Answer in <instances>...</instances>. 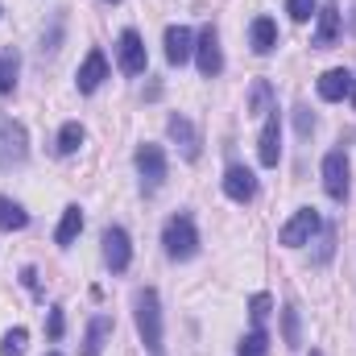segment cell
<instances>
[{
    "label": "cell",
    "mask_w": 356,
    "mask_h": 356,
    "mask_svg": "<svg viewBox=\"0 0 356 356\" xmlns=\"http://www.w3.org/2000/svg\"><path fill=\"white\" fill-rule=\"evenodd\" d=\"M137 170H141V186L154 195L166 182V149L162 145H137Z\"/></svg>",
    "instance_id": "6"
},
{
    "label": "cell",
    "mask_w": 356,
    "mask_h": 356,
    "mask_svg": "<svg viewBox=\"0 0 356 356\" xmlns=\"http://www.w3.org/2000/svg\"><path fill=\"white\" fill-rule=\"evenodd\" d=\"M269 99H273L269 83H266V79H257L253 91H249V112H253V116H257V112H273V108H269Z\"/></svg>",
    "instance_id": "25"
},
{
    "label": "cell",
    "mask_w": 356,
    "mask_h": 356,
    "mask_svg": "<svg viewBox=\"0 0 356 356\" xmlns=\"http://www.w3.org/2000/svg\"><path fill=\"white\" fill-rule=\"evenodd\" d=\"M336 38H340V8L336 4H323L319 25H315V46L327 50V46H336Z\"/></svg>",
    "instance_id": "16"
},
{
    "label": "cell",
    "mask_w": 356,
    "mask_h": 356,
    "mask_svg": "<svg viewBox=\"0 0 356 356\" xmlns=\"http://www.w3.org/2000/svg\"><path fill=\"white\" fill-rule=\"evenodd\" d=\"M104 4H120V0H104Z\"/></svg>",
    "instance_id": "33"
},
{
    "label": "cell",
    "mask_w": 356,
    "mask_h": 356,
    "mask_svg": "<svg viewBox=\"0 0 356 356\" xmlns=\"http://www.w3.org/2000/svg\"><path fill=\"white\" fill-rule=\"evenodd\" d=\"M25 224H29V211H25L17 199L0 195V232H21Z\"/></svg>",
    "instance_id": "18"
},
{
    "label": "cell",
    "mask_w": 356,
    "mask_h": 356,
    "mask_svg": "<svg viewBox=\"0 0 356 356\" xmlns=\"http://www.w3.org/2000/svg\"><path fill=\"white\" fill-rule=\"evenodd\" d=\"M191 54H195L191 29H186V25H170V29H166V63H170V67H182Z\"/></svg>",
    "instance_id": "14"
},
{
    "label": "cell",
    "mask_w": 356,
    "mask_h": 356,
    "mask_svg": "<svg viewBox=\"0 0 356 356\" xmlns=\"http://www.w3.org/2000/svg\"><path fill=\"white\" fill-rule=\"evenodd\" d=\"M21 282H25L29 290H38V273H33V269H21Z\"/></svg>",
    "instance_id": "31"
},
{
    "label": "cell",
    "mask_w": 356,
    "mask_h": 356,
    "mask_svg": "<svg viewBox=\"0 0 356 356\" xmlns=\"http://www.w3.org/2000/svg\"><path fill=\"white\" fill-rule=\"evenodd\" d=\"M311 356H323V353H319V348H315V353H311Z\"/></svg>",
    "instance_id": "34"
},
{
    "label": "cell",
    "mask_w": 356,
    "mask_h": 356,
    "mask_svg": "<svg viewBox=\"0 0 356 356\" xmlns=\"http://www.w3.org/2000/svg\"><path fill=\"white\" fill-rule=\"evenodd\" d=\"M195 63H199V75H203V79H216V75L224 71V54H220V33H216V25H203V29H199Z\"/></svg>",
    "instance_id": "5"
},
{
    "label": "cell",
    "mask_w": 356,
    "mask_h": 356,
    "mask_svg": "<svg viewBox=\"0 0 356 356\" xmlns=\"http://www.w3.org/2000/svg\"><path fill=\"white\" fill-rule=\"evenodd\" d=\"M25 344H29V332L25 327H13L0 340V356H25Z\"/></svg>",
    "instance_id": "23"
},
{
    "label": "cell",
    "mask_w": 356,
    "mask_h": 356,
    "mask_svg": "<svg viewBox=\"0 0 356 356\" xmlns=\"http://www.w3.org/2000/svg\"><path fill=\"white\" fill-rule=\"evenodd\" d=\"M269 311H273V298H269V294H253V298H249V315H253V323H257V327L266 323Z\"/></svg>",
    "instance_id": "27"
},
{
    "label": "cell",
    "mask_w": 356,
    "mask_h": 356,
    "mask_svg": "<svg viewBox=\"0 0 356 356\" xmlns=\"http://www.w3.org/2000/svg\"><path fill=\"white\" fill-rule=\"evenodd\" d=\"M112 336V319L108 315H95L88 323V340H83V356H104V344Z\"/></svg>",
    "instance_id": "17"
},
{
    "label": "cell",
    "mask_w": 356,
    "mask_h": 356,
    "mask_svg": "<svg viewBox=\"0 0 356 356\" xmlns=\"http://www.w3.org/2000/svg\"><path fill=\"white\" fill-rule=\"evenodd\" d=\"M236 356H269V336L261 332V327H253V332H249V336L241 340Z\"/></svg>",
    "instance_id": "22"
},
{
    "label": "cell",
    "mask_w": 356,
    "mask_h": 356,
    "mask_svg": "<svg viewBox=\"0 0 356 356\" xmlns=\"http://www.w3.org/2000/svg\"><path fill=\"white\" fill-rule=\"evenodd\" d=\"M323 228V220H319V211L315 207H298L290 220H286V228L277 232V241L286 245V249H298V245H307L315 232Z\"/></svg>",
    "instance_id": "4"
},
{
    "label": "cell",
    "mask_w": 356,
    "mask_h": 356,
    "mask_svg": "<svg viewBox=\"0 0 356 356\" xmlns=\"http://www.w3.org/2000/svg\"><path fill=\"white\" fill-rule=\"evenodd\" d=\"M348 95H353V108H356V75H353V91H348Z\"/></svg>",
    "instance_id": "32"
},
{
    "label": "cell",
    "mask_w": 356,
    "mask_h": 356,
    "mask_svg": "<svg viewBox=\"0 0 356 356\" xmlns=\"http://www.w3.org/2000/svg\"><path fill=\"white\" fill-rule=\"evenodd\" d=\"M108 79V58H104V50H88V58L79 63V75H75V88L91 95V91H99V83Z\"/></svg>",
    "instance_id": "12"
},
{
    "label": "cell",
    "mask_w": 356,
    "mask_h": 356,
    "mask_svg": "<svg viewBox=\"0 0 356 356\" xmlns=\"http://www.w3.org/2000/svg\"><path fill=\"white\" fill-rule=\"evenodd\" d=\"M294 120H298V133H302V137H311V133H315V116H311L307 108H294Z\"/></svg>",
    "instance_id": "30"
},
{
    "label": "cell",
    "mask_w": 356,
    "mask_h": 356,
    "mask_svg": "<svg viewBox=\"0 0 356 356\" xmlns=\"http://www.w3.org/2000/svg\"><path fill=\"white\" fill-rule=\"evenodd\" d=\"M282 336H286L290 348L302 344V336H298V311H294V307H282Z\"/></svg>",
    "instance_id": "26"
},
{
    "label": "cell",
    "mask_w": 356,
    "mask_h": 356,
    "mask_svg": "<svg viewBox=\"0 0 356 356\" xmlns=\"http://www.w3.org/2000/svg\"><path fill=\"white\" fill-rule=\"evenodd\" d=\"M116 63H120V71L124 75H141L145 71V46H141V33L137 29H124L120 38H116Z\"/></svg>",
    "instance_id": "8"
},
{
    "label": "cell",
    "mask_w": 356,
    "mask_h": 356,
    "mask_svg": "<svg viewBox=\"0 0 356 356\" xmlns=\"http://www.w3.org/2000/svg\"><path fill=\"white\" fill-rule=\"evenodd\" d=\"M286 13H290L294 21H311V13H315V0H286Z\"/></svg>",
    "instance_id": "29"
},
{
    "label": "cell",
    "mask_w": 356,
    "mask_h": 356,
    "mask_svg": "<svg viewBox=\"0 0 356 356\" xmlns=\"http://www.w3.org/2000/svg\"><path fill=\"white\" fill-rule=\"evenodd\" d=\"M348 91H353V75H348L344 67H332V71H323V75H319V99L336 104V99H344Z\"/></svg>",
    "instance_id": "15"
},
{
    "label": "cell",
    "mask_w": 356,
    "mask_h": 356,
    "mask_svg": "<svg viewBox=\"0 0 356 356\" xmlns=\"http://www.w3.org/2000/svg\"><path fill=\"white\" fill-rule=\"evenodd\" d=\"M25 158H29V133H25V124H17L13 116H0V170L25 166Z\"/></svg>",
    "instance_id": "3"
},
{
    "label": "cell",
    "mask_w": 356,
    "mask_h": 356,
    "mask_svg": "<svg viewBox=\"0 0 356 356\" xmlns=\"http://www.w3.org/2000/svg\"><path fill=\"white\" fill-rule=\"evenodd\" d=\"M83 141H88V133H83V124H79V120H67V124L58 129V154H75Z\"/></svg>",
    "instance_id": "21"
},
{
    "label": "cell",
    "mask_w": 356,
    "mask_h": 356,
    "mask_svg": "<svg viewBox=\"0 0 356 356\" xmlns=\"http://www.w3.org/2000/svg\"><path fill=\"white\" fill-rule=\"evenodd\" d=\"M348 158H344V149H332L327 158H323V191L336 199V203H344L348 199Z\"/></svg>",
    "instance_id": "7"
},
{
    "label": "cell",
    "mask_w": 356,
    "mask_h": 356,
    "mask_svg": "<svg viewBox=\"0 0 356 356\" xmlns=\"http://www.w3.org/2000/svg\"><path fill=\"white\" fill-rule=\"evenodd\" d=\"M249 42H253L257 54H269V50L277 46V25H273L269 17H257V21L249 25Z\"/></svg>",
    "instance_id": "19"
},
{
    "label": "cell",
    "mask_w": 356,
    "mask_h": 356,
    "mask_svg": "<svg viewBox=\"0 0 356 356\" xmlns=\"http://www.w3.org/2000/svg\"><path fill=\"white\" fill-rule=\"evenodd\" d=\"M17 88V54H0V95H13Z\"/></svg>",
    "instance_id": "24"
},
{
    "label": "cell",
    "mask_w": 356,
    "mask_h": 356,
    "mask_svg": "<svg viewBox=\"0 0 356 356\" xmlns=\"http://www.w3.org/2000/svg\"><path fill=\"white\" fill-rule=\"evenodd\" d=\"M224 195H228L232 203H249V199L257 195V175H253L249 166H228V170H224Z\"/></svg>",
    "instance_id": "11"
},
{
    "label": "cell",
    "mask_w": 356,
    "mask_h": 356,
    "mask_svg": "<svg viewBox=\"0 0 356 356\" xmlns=\"http://www.w3.org/2000/svg\"><path fill=\"white\" fill-rule=\"evenodd\" d=\"M162 245H166V257H170V261H191V257L199 253V232H195V220H191L186 211H178V216L166 220Z\"/></svg>",
    "instance_id": "1"
},
{
    "label": "cell",
    "mask_w": 356,
    "mask_h": 356,
    "mask_svg": "<svg viewBox=\"0 0 356 356\" xmlns=\"http://www.w3.org/2000/svg\"><path fill=\"white\" fill-rule=\"evenodd\" d=\"M257 158H261V166H277L282 162V116H277V108L266 116V124H261V137H257Z\"/></svg>",
    "instance_id": "10"
},
{
    "label": "cell",
    "mask_w": 356,
    "mask_h": 356,
    "mask_svg": "<svg viewBox=\"0 0 356 356\" xmlns=\"http://www.w3.org/2000/svg\"><path fill=\"white\" fill-rule=\"evenodd\" d=\"M137 332L149 353L162 356V302H158V290H149V286L137 294Z\"/></svg>",
    "instance_id": "2"
},
{
    "label": "cell",
    "mask_w": 356,
    "mask_h": 356,
    "mask_svg": "<svg viewBox=\"0 0 356 356\" xmlns=\"http://www.w3.org/2000/svg\"><path fill=\"white\" fill-rule=\"evenodd\" d=\"M166 133H170V141L182 149V158H186V162H195V158H199V133H195V124H191L186 116H178V112H175V116L166 120Z\"/></svg>",
    "instance_id": "13"
},
{
    "label": "cell",
    "mask_w": 356,
    "mask_h": 356,
    "mask_svg": "<svg viewBox=\"0 0 356 356\" xmlns=\"http://www.w3.org/2000/svg\"><path fill=\"white\" fill-rule=\"evenodd\" d=\"M46 332H50V340H63V332H67L63 307H50V315H46Z\"/></svg>",
    "instance_id": "28"
},
{
    "label": "cell",
    "mask_w": 356,
    "mask_h": 356,
    "mask_svg": "<svg viewBox=\"0 0 356 356\" xmlns=\"http://www.w3.org/2000/svg\"><path fill=\"white\" fill-rule=\"evenodd\" d=\"M46 356H63V353H46Z\"/></svg>",
    "instance_id": "35"
},
{
    "label": "cell",
    "mask_w": 356,
    "mask_h": 356,
    "mask_svg": "<svg viewBox=\"0 0 356 356\" xmlns=\"http://www.w3.org/2000/svg\"><path fill=\"white\" fill-rule=\"evenodd\" d=\"M104 261H108V269H112V273H124V269H129V261H133L129 232H124V228H116V224L104 232Z\"/></svg>",
    "instance_id": "9"
},
{
    "label": "cell",
    "mask_w": 356,
    "mask_h": 356,
    "mask_svg": "<svg viewBox=\"0 0 356 356\" xmlns=\"http://www.w3.org/2000/svg\"><path fill=\"white\" fill-rule=\"evenodd\" d=\"M79 232H83V211H79V207H67L63 220H58V228H54V241L67 249V245H75Z\"/></svg>",
    "instance_id": "20"
}]
</instances>
